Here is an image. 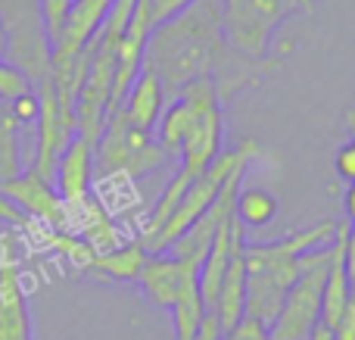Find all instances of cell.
<instances>
[{"instance_id": "obj_1", "label": "cell", "mask_w": 355, "mask_h": 340, "mask_svg": "<svg viewBox=\"0 0 355 340\" xmlns=\"http://www.w3.org/2000/svg\"><path fill=\"white\" fill-rule=\"evenodd\" d=\"M250 62L227 47L221 31V0H193L178 16L156 25L144 50V69L159 78L166 103L196 78H212L215 94L225 103L243 87L265 81L275 69H250Z\"/></svg>"}, {"instance_id": "obj_2", "label": "cell", "mask_w": 355, "mask_h": 340, "mask_svg": "<svg viewBox=\"0 0 355 340\" xmlns=\"http://www.w3.org/2000/svg\"><path fill=\"white\" fill-rule=\"evenodd\" d=\"M337 222L321 219L302 231L281 237L268 244H246L243 262H246V318L271 328L284 306V297L293 287L300 275V256L321 250L334 241Z\"/></svg>"}, {"instance_id": "obj_3", "label": "cell", "mask_w": 355, "mask_h": 340, "mask_svg": "<svg viewBox=\"0 0 355 340\" xmlns=\"http://www.w3.org/2000/svg\"><path fill=\"white\" fill-rule=\"evenodd\" d=\"M256 156H259V144L252 141V137H243V141H240L237 147H231V150H221V153L215 156V160L209 162L200 175H196L193 185L184 191L181 203L175 206V212L159 225L156 235H150L147 241H144V247H147L150 253H166L178 237H181L184 231H187L190 225H193L196 219H200L202 212L215 203V197L221 194L225 181L231 178L237 169H246Z\"/></svg>"}, {"instance_id": "obj_4", "label": "cell", "mask_w": 355, "mask_h": 340, "mask_svg": "<svg viewBox=\"0 0 355 340\" xmlns=\"http://www.w3.org/2000/svg\"><path fill=\"white\" fill-rule=\"evenodd\" d=\"M166 160L168 156L153 131L131 125L122 110H112L106 116L103 135L94 144V175L97 178H110V175L144 178V175L156 172Z\"/></svg>"}, {"instance_id": "obj_5", "label": "cell", "mask_w": 355, "mask_h": 340, "mask_svg": "<svg viewBox=\"0 0 355 340\" xmlns=\"http://www.w3.org/2000/svg\"><path fill=\"white\" fill-rule=\"evenodd\" d=\"M334 244V241H331ZM331 247L312 250L300 256V275L284 297V306L271 325V340H306L321 322V294H324Z\"/></svg>"}, {"instance_id": "obj_6", "label": "cell", "mask_w": 355, "mask_h": 340, "mask_svg": "<svg viewBox=\"0 0 355 340\" xmlns=\"http://www.w3.org/2000/svg\"><path fill=\"white\" fill-rule=\"evenodd\" d=\"M296 6V0H221V31L227 47L246 60H262L275 31Z\"/></svg>"}, {"instance_id": "obj_7", "label": "cell", "mask_w": 355, "mask_h": 340, "mask_svg": "<svg viewBox=\"0 0 355 340\" xmlns=\"http://www.w3.org/2000/svg\"><path fill=\"white\" fill-rule=\"evenodd\" d=\"M37 147H35V169L37 175L53 181V169H56V160L60 153L66 150V144L72 141L78 131H75V116H66L56 103V94H53V85L50 78H44L37 85Z\"/></svg>"}, {"instance_id": "obj_8", "label": "cell", "mask_w": 355, "mask_h": 340, "mask_svg": "<svg viewBox=\"0 0 355 340\" xmlns=\"http://www.w3.org/2000/svg\"><path fill=\"white\" fill-rule=\"evenodd\" d=\"M0 194H3L28 222L66 231V203L60 200L53 181L37 175L35 169H25L16 178L0 181Z\"/></svg>"}, {"instance_id": "obj_9", "label": "cell", "mask_w": 355, "mask_h": 340, "mask_svg": "<svg viewBox=\"0 0 355 340\" xmlns=\"http://www.w3.org/2000/svg\"><path fill=\"white\" fill-rule=\"evenodd\" d=\"M66 231L87 241L97 253H106V250H116L119 244H125L119 225L112 222L110 206L94 191L78 203H66Z\"/></svg>"}, {"instance_id": "obj_10", "label": "cell", "mask_w": 355, "mask_h": 340, "mask_svg": "<svg viewBox=\"0 0 355 340\" xmlns=\"http://www.w3.org/2000/svg\"><path fill=\"white\" fill-rule=\"evenodd\" d=\"M53 187L62 203H78L94 191V147L75 135L53 169Z\"/></svg>"}, {"instance_id": "obj_11", "label": "cell", "mask_w": 355, "mask_h": 340, "mask_svg": "<svg viewBox=\"0 0 355 340\" xmlns=\"http://www.w3.org/2000/svg\"><path fill=\"white\" fill-rule=\"evenodd\" d=\"M110 6L112 0H72V10L62 22L60 37L50 47V60H72L75 53H81L94 41L97 28L103 25Z\"/></svg>"}, {"instance_id": "obj_12", "label": "cell", "mask_w": 355, "mask_h": 340, "mask_svg": "<svg viewBox=\"0 0 355 340\" xmlns=\"http://www.w3.org/2000/svg\"><path fill=\"white\" fill-rule=\"evenodd\" d=\"M0 340H35L22 272L12 260L0 262Z\"/></svg>"}, {"instance_id": "obj_13", "label": "cell", "mask_w": 355, "mask_h": 340, "mask_svg": "<svg viewBox=\"0 0 355 340\" xmlns=\"http://www.w3.org/2000/svg\"><path fill=\"white\" fill-rule=\"evenodd\" d=\"M184 272H187L184 262L175 260L172 253H150L137 275V284L156 309H172L184 284Z\"/></svg>"}, {"instance_id": "obj_14", "label": "cell", "mask_w": 355, "mask_h": 340, "mask_svg": "<svg viewBox=\"0 0 355 340\" xmlns=\"http://www.w3.org/2000/svg\"><path fill=\"white\" fill-rule=\"evenodd\" d=\"M243 247H246V237L237 241L231 253V262H227V272L225 281L218 287V297H215V318H218L221 331H231L237 322L246 318V262H243Z\"/></svg>"}, {"instance_id": "obj_15", "label": "cell", "mask_w": 355, "mask_h": 340, "mask_svg": "<svg viewBox=\"0 0 355 340\" xmlns=\"http://www.w3.org/2000/svg\"><path fill=\"white\" fill-rule=\"evenodd\" d=\"M119 110L125 112V119H128L131 125H137V128H144V131H153L156 125H159L162 110H166V94H162L159 78H156L150 69H141Z\"/></svg>"}, {"instance_id": "obj_16", "label": "cell", "mask_w": 355, "mask_h": 340, "mask_svg": "<svg viewBox=\"0 0 355 340\" xmlns=\"http://www.w3.org/2000/svg\"><path fill=\"white\" fill-rule=\"evenodd\" d=\"M150 250L144 247L141 237L135 241L119 244L116 250H106V253H97V260L91 262L87 275L100 281H119V284H137V275H141L144 262H147Z\"/></svg>"}, {"instance_id": "obj_17", "label": "cell", "mask_w": 355, "mask_h": 340, "mask_svg": "<svg viewBox=\"0 0 355 340\" xmlns=\"http://www.w3.org/2000/svg\"><path fill=\"white\" fill-rule=\"evenodd\" d=\"M184 269H187V272H184V284H181V291H178L175 306L168 312H172V322H175V340H193L209 309L200 297V278H196L200 269L190 266V262H184Z\"/></svg>"}, {"instance_id": "obj_18", "label": "cell", "mask_w": 355, "mask_h": 340, "mask_svg": "<svg viewBox=\"0 0 355 340\" xmlns=\"http://www.w3.org/2000/svg\"><path fill=\"white\" fill-rule=\"evenodd\" d=\"M28 231L35 235V241L41 244L44 250L62 256V260L72 262V266L81 269V272H87V269H91V262L97 260V250H94L87 241H81L78 235H72V231L47 228V225H37V222H28Z\"/></svg>"}, {"instance_id": "obj_19", "label": "cell", "mask_w": 355, "mask_h": 340, "mask_svg": "<svg viewBox=\"0 0 355 340\" xmlns=\"http://www.w3.org/2000/svg\"><path fill=\"white\" fill-rule=\"evenodd\" d=\"M281 212V203L271 191L265 187H243L237 191V203H234V216L243 228H265L271 225Z\"/></svg>"}, {"instance_id": "obj_20", "label": "cell", "mask_w": 355, "mask_h": 340, "mask_svg": "<svg viewBox=\"0 0 355 340\" xmlns=\"http://www.w3.org/2000/svg\"><path fill=\"white\" fill-rule=\"evenodd\" d=\"M19 122L12 112L0 103V181L16 178L22 172V156H19Z\"/></svg>"}, {"instance_id": "obj_21", "label": "cell", "mask_w": 355, "mask_h": 340, "mask_svg": "<svg viewBox=\"0 0 355 340\" xmlns=\"http://www.w3.org/2000/svg\"><path fill=\"white\" fill-rule=\"evenodd\" d=\"M28 91H35L28 75L19 66H12L10 60H0V103H12L16 97H22Z\"/></svg>"}, {"instance_id": "obj_22", "label": "cell", "mask_w": 355, "mask_h": 340, "mask_svg": "<svg viewBox=\"0 0 355 340\" xmlns=\"http://www.w3.org/2000/svg\"><path fill=\"white\" fill-rule=\"evenodd\" d=\"M69 10H72V0H37V12H41V25H44V35H47L50 47L60 37Z\"/></svg>"}, {"instance_id": "obj_23", "label": "cell", "mask_w": 355, "mask_h": 340, "mask_svg": "<svg viewBox=\"0 0 355 340\" xmlns=\"http://www.w3.org/2000/svg\"><path fill=\"white\" fill-rule=\"evenodd\" d=\"M218 340H271V331L265 328V325L252 322V318H243V322H237L231 331H221Z\"/></svg>"}, {"instance_id": "obj_24", "label": "cell", "mask_w": 355, "mask_h": 340, "mask_svg": "<svg viewBox=\"0 0 355 340\" xmlns=\"http://www.w3.org/2000/svg\"><path fill=\"white\" fill-rule=\"evenodd\" d=\"M6 110L12 112V119H16L19 125L35 122V119H37V94L35 91L22 94V97H16L12 103H6Z\"/></svg>"}, {"instance_id": "obj_25", "label": "cell", "mask_w": 355, "mask_h": 340, "mask_svg": "<svg viewBox=\"0 0 355 340\" xmlns=\"http://www.w3.org/2000/svg\"><path fill=\"white\" fill-rule=\"evenodd\" d=\"M334 172H337L343 181L355 185V141L343 144V147L334 153Z\"/></svg>"}, {"instance_id": "obj_26", "label": "cell", "mask_w": 355, "mask_h": 340, "mask_svg": "<svg viewBox=\"0 0 355 340\" xmlns=\"http://www.w3.org/2000/svg\"><path fill=\"white\" fill-rule=\"evenodd\" d=\"M193 0H150V16H153V25L166 22V19L178 16L184 6H190Z\"/></svg>"}, {"instance_id": "obj_27", "label": "cell", "mask_w": 355, "mask_h": 340, "mask_svg": "<svg viewBox=\"0 0 355 340\" xmlns=\"http://www.w3.org/2000/svg\"><path fill=\"white\" fill-rule=\"evenodd\" d=\"M343 272L349 278L352 297H355V222L346 225V241H343Z\"/></svg>"}, {"instance_id": "obj_28", "label": "cell", "mask_w": 355, "mask_h": 340, "mask_svg": "<svg viewBox=\"0 0 355 340\" xmlns=\"http://www.w3.org/2000/svg\"><path fill=\"white\" fill-rule=\"evenodd\" d=\"M334 340H355V297L343 309V316L337 318V325H334Z\"/></svg>"}, {"instance_id": "obj_29", "label": "cell", "mask_w": 355, "mask_h": 340, "mask_svg": "<svg viewBox=\"0 0 355 340\" xmlns=\"http://www.w3.org/2000/svg\"><path fill=\"white\" fill-rule=\"evenodd\" d=\"M0 222H10V225H16V228H28V219H25L3 194H0Z\"/></svg>"}, {"instance_id": "obj_30", "label": "cell", "mask_w": 355, "mask_h": 340, "mask_svg": "<svg viewBox=\"0 0 355 340\" xmlns=\"http://www.w3.org/2000/svg\"><path fill=\"white\" fill-rule=\"evenodd\" d=\"M218 337H221L218 318H215V312H206V318H202V325H200V331H196L193 340H218Z\"/></svg>"}, {"instance_id": "obj_31", "label": "cell", "mask_w": 355, "mask_h": 340, "mask_svg": "<svg viewBox=\"0 0 355 340\" xmlns=\"http://www.w3.org/2000/svg\"><path fill=\"white\" fill-rule=\"evenodd\" d=\"M343 210H346V219H349V222H355V185L346 187V194H343Z\"/></svg>"}, {"instance_id": "obj_32", "label": "cell", "mask_w": 355, "mask_h": 340, "mask_svg": "<svg viewBox=\"0 0 355 340\" xmlns=\"http://www.w3.org/2000/svg\"><path fill=\"white\" fill-rule=\"evenodd\" d=\"M306 340H334V328H327V325H315L312 328V334H309Z\"/></svg>"}, {"instance_id": "obj_33", "label": "cell", "mask_w": 355, "mask_h": 340, "mask_svg": "<svg viewBox=\"0 0 355 340\" xmlns=\"http://www.w3.org/2000/svg\"><path fill=\"white\" fill-rule=\"evenodd\" d=\"M6 50H10V35H6V25L0 19V60H6Z\"/></svg>"}, {"instance_id": "obj_34", "label": "cell", "mask_w": 355, "mask_h": 340, "mask_svg": "<svg viewBox=\"0 0 355 340\" xmlns=\"http://www.w3.org/2000/svg\"><path fill=\"white\" fill-rule=\"evenodd\" d=\"M296 3H300V6H306V10H309V6H312V0H296Z\"/></svg>"}]
</instances>
